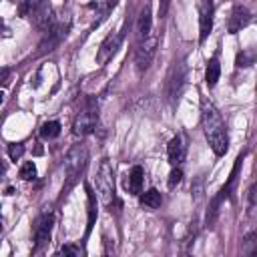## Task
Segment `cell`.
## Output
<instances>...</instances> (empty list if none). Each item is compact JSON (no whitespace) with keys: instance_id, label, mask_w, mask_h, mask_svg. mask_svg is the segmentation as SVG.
<instances>
[{"instance_id":"cell-1","label":"cell","mask_w":257,"mask_h":257,"mask_svg":"<svg viewBox=\"0 0 257 257\" xmlns=\"http://www.w3.org/2000/svg\"><path fill=\"white\" fill-rule=\"evenodd\" d=\"M201 120H203V131H205L209 147L213 149V153L217 157H223L227 153V149H229L227 128H225V122H223L219 110L207 98L201 100Z\"/></svg>"},{"instance_id":"cell-2","label":"cell","mask_w":257,"mask_h":257,"mask_svg":"<svg viewBox=\"0 0 257 257\" xmlns=\"http://www.w3.org/2000/svg\"><path fill=\"white\" fill-rule=\"evenodd\" d=\"M96 120H98V104L94 98H86L84 106L80 108V112L74 118L72 131L76 137H86L96 128Z\"/></svg>"},{"instance_id":"cell-3","label":"cell","mask_w":257,"mask_h":257,"mask_svg":"<svg viewBox=\"0 0 257 257\" xmlns=\"http://www.w3.org/2000/svg\"><path fill=\"white\" fill-rule=\"evenodd\" d=\"M84 161H86V149H84L82 145H76L74 149H70V153H68L66 159H64V171H66L68 183H66V187L62 189V193L68 191V189L74 185V181L78 179V175H80V171H82V167H84Z\"/></svg>"},{"instance_id":"cell-4","label":"cell","mask_w":257,"mask_h":257,"mask_svg":"<svg viewBox=\"0 0 257 257\" xmlns=\"http://www.w3.org/2000/svg\"><path fill=\"white\" fill-rule=\"evenodd\" d=\"M96 191H98V197L104 205L112 203V199H114V173H112V167L106 159L100 163V169L96 175Z\"/></svg>"},{"instance_id":"cell-5","label":"cell","mask_w":257,"mask_h":257,"mask_svg":"<svg viewBox=\"0 0 257 257\" xmlns=\"http://www.w3.org/2000/svg\"><path fill=\"white\" fill-rule=\"evenodd\" d=\"M122 38H124V26H120V28L114 30V32H110V34L100 42L98 52H96V64H98V66H104V64L114 56V52L118 50Z\"/></svg>"},{"instance_id":"cell-6","label":"cell","mask_w":257,"mask_h":257,"mask_svg":"<svg viewBox=\"0 0 257 257\" xmlns=\"http://www.w3.org/2000/svg\"><path fill=\"white\" fill-rule=\"evenodd\" d=\"M157 44H159V38L157 36H145L139 42L137 52H135V64H137V70L139 72H145L151 66L153 56L157 52Z\"/></svg>"},{"instance_id":"cell-7","label":"cell","mask_w":257,"mask_h":257,"mask_svg":"<svg viewBox=\"0 0 257 257\" xmlns=\"http://www.w3.org/2000/svg\"><path fill=\"white\" fill-rule=\"evenodd\" d=\"M213 28V0H199V42H205Z\"/></svg>"},{"instance_id":"cell-8","label":"cell","mask_w":257,"mask_h":257,"mask_svg":"<svg viewBox=\"0 0 257 257\" xmlns=\"http://www.w3.org/2000/svg\"><path fill=\"white\" fill-rule=\"evenodd\" d=\"M52 223H54V217L50 213L42 215L36 223V229H34V249H40L42 245H46L50 241V231H52Z\"/></svg>"},{"instance_id":"cell-9","label":"cell","mask_w":257,"mask_h":257,"mask_svg":"<svg viewBox=\"0 0 257 257\" xmlns=\"http://www.w3.org/2000/svg\"><path fill=\"white\" fill-rule=\"evenodd\" d=\"M249 20H251V12L245 6H235L231 12V18H229V32L237 34L241 28H245L249 24Z\"/></svg>"},{"instance_id":"cell-10","label":"cell","mask_w":257,"mask_h":257,"mask_svg":"<svg viewBox=\"0 0 257 257\" xmlns=\"http://www.w3.org/2000/svg\"><path fill=\"white\" fill-rule=\"evenodd\" d=\"M167 157H169V163L175 165V167L179 163H183V159H185V143H183V137L181 135H177V137H173L169 141V145H167Z\"/></svg>"},{"instance_id":"cell-11","label":"cell","mask_w":257,"mask_h":257,"mask_svg":"<svg viewBox=\"0 0 257 257\" xmlns=\"http://www.w3.org/2000/svg\"><path fill=\"white\" fill-rule=\"evenodd\" d=\"M143 181H145V171H143V167H133L131 169V173H128V179H126V189H128V193H133V195H141V191H143Z\"/></svg>"},{"instance_id":"cell-12","label":"cell","mask_w":257,"mask_h":257,"mask_svg":"<svg viewBox=\"0 0 257 257\" xmlns=\"http://www.w3.org/2000/svg\"><path fill=\"white\" fill-rule=\"evenodd\" d=\"M153 28V16H151V4H145V8L139 14V22H137V32L141 38L149 36Z\"/></svg>"},{"instance_id":"cell-13","label":"cell","mask_w":257,"mask_h":257,"mask_svg":"<svg viewBox=\"0 0 257 257\" xmlns=\"http://www.w3.org/2000/svg\"><path fill=\"white\" fill-rule=\"evenodd\" d=\"M183 76H185L183 66H181L179 62H175V66L171 68V74H169V96H171V98L177 96V92H179V88H181V84H183Z\"/></svg>"},{"instance_id":"cell-14","label":"cell","mask_w":257,"mask_h":257,"mask_svg":"<svg viewBox=\"0 0 257 257\" xmlns=\"http://www.w3.org/2000/svg\"><path fill=\"white\" fill-rule=\"evenodd\" d=\"M84 189H86V199H88V223H86V237H88L96 221V195L90 189V185H84Z\"/></svg>"},{"instance_id":"cell-15","label":"cell","mask_w":257,"mask_h":257,"mask_svg":"<svg viewBox=\"0 0 257 257\" xmlns=\"http://www.w3.org/2000/svg\"><path fill=\"white\" fill-rule=\"evenodd\" d=\"M219 76H221V64H219V60L213 56V58L209 60L207 68H205V82H207V86L213 88V86L217 84Z\"/></svg>"},{"instance_id":"cell-16","label":"cell","mask_w":257,"mask_h":257,"mask_svg":"<svg viewBox=\"0 0 257 257\" xmlns=\"http://www.w3.org/2000/svg\"><path fill=\"white\" fill-rule=\"evenodd\" d=\"M161 203H163V197H161V193L157 189H149V191H145L141 195V205L147 207V209H151V211L157 209V207H161Z\"/></svg>"},{"instance_id":"cell-17","label":"cell","mask_w":257,"mask_h":257,"mask_svg":"<svg viewBox=\"0 0 257 257\" xmlns=\"http://www.w3.org/2000/svg\"><path fill=\"white\" fill-rule=\"evenodd\" d=\"M60 135V122L58 120H48V122H44L42 126H40V137L44 139V141H52V139H56Z\"/></svg>"},{"instance_id":"cell-18","label":"cell","mask_w":257,"mask_h":257,"mask_svg":"<svg viewBox=\"0 0 257 257\" xmlns=\"http://www.w3.org/2000/svg\"><path fill=\"white\" fill-rule=\"evenodd\" d=\"M34 177H36V167H34L32 161H26V163L20 167V179H24V181H32Z\"/></svg>"},{"instance_id":"cell-19","label":"cell","mask_w":257,"mask_h":257,"mask_svg":"<svg viewBox=\"0 0 257 257\" xmlns=\"http://www.w3.org/2000/svg\"><path fill=\"white\" fill-rule=\"evenodd\" d=\"M22 155H24V145L22 143H10L8 145V157L12 161H18Z\"/></svg>"},{"instance_id":"cell-20","label":"cell","mask_w":257,"mask_h":257,"mask_svg":"<svg viewBox=\"0 0 257 257\" xmlns=\"http://www.w3.org/2000/svg\"><path fill=\"white\" fill-rule=\"evenodd\" d=\"M181 179H183V171H181L179 167H175V169L171 171V175H169V181H167V183H169V187L173 189V187H177V185L181 183Z\"/></svg>"},{"instance_id":"cell-21","label":"cell","mask_w":257,"mask_h":257,"mask_svg":"<svg viewBox=\"0 0 257 257\" xmlns=\"http://www.w3.org/2000/svg\"><path fill=\"white\" fill-rule=\"evenodd\" d=\"M253 62V54H247V52H241L237 56V66H249Z\"/></svg>"},{"instance_id":"cell-22","label":"cell","mask_w":257,"mask_h":257,"mask_svg":"<svg viewBox=\"0 0 257 257\" xmlns=\"http://www.w3.org/2000/svg\"><path fill=\"white\" fill-rule=\"evenodd\" d=\"M60 253H62V255H74V257H76V255H80V249L74 247V245H64V247L60 249Z\"/></svg>"},{"instance_id":"cell-23","label":"cell","mask_w":257,"mask_h":257,"mask_svg":"<svg viewBox=\"0 0 257 257\" xmlns=\"http://www.w3.org/2000/svg\"><path fill=\"white\" fill-rule=\"evenodd\" d=\"M169 4H171V0H159V16H161V18L167 14V10H169Z\"/></svg>"},{"instance_id":"cell-24","label":"cell","mask_w":257,"mask_h":257,"mask_svg":"<svg viewBox=\"0 0 257 257\" xmlns=\"http://www.w3.org/2000/svg\"><path fill=\"white\" fill-rule=\"evenodd\" d=\"M8 74H10V70H8V68H0V84H2V82H6Z\"/></svg>"},{"instance_id":"cell-25","label":"cell","mask_w":257,"mask_h":257,"mask_svg":"<svg viewBox=\"0 0 257 257\" xmlns=\"http://www.w3.org/2000/svg\"><path fill=\"white\" fill-rule=\"evenodd\" d=\"M116 2H118V0H106V8H108V10H110V8H112V6H114V4H116Z\"/></svg>"},{"instance_id":"cell-26","label":"cell","mask_w":257,"mask_h":257,"mask_svg":"<svg viewBox=\"0 0 257 257\" xmlns=\"http://www.w3.org/2000/svg\"><path fill=\"white\" fill-rule=\"evenodd\" d=\"M4 171H6V165H4V163H0V175H4Z\"/></svg>"},{"instance_id":"cell-27","label":"cell","mask_w":257,"mask_h":257,"mask_svg":"<svg viewBox=\"0 0 257 257\" xmlns=\"http://www.w3.org/2000/svg\"><path fill=\"white\" fill-rule=\"evenodd\" d=\"M2 28H4V22H2V18H0V30H2Z\"/></svg>"},{"instance_id":"cell-28","label":"cell","mask_w":257,"mask_h":257,"mask_svg":"<svg viewBox=\"0 0 257 257\" xmlns=\"http://www.w3.org/2000/svg\"><path fill=\"white\" fill-rule=\"evenodd\" d=\"M2 100H4V94H2V92H0V104H2Z\"/></svg>"},{"instance_id":"cell-29","label":"cell","mask_w":257,"mask_h":257,"mask_svg":"<svg viewBox=\"0 0 257 257\" xmlns=\"http://www.w3.org/2000/svg\"><path fill=\"white\" fill-rule=\"evenodd\" d=\"M0 229H2V217H0Z\"/></svg>"}]
</instances>
